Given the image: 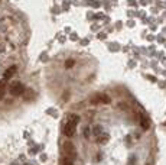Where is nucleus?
<instances>
[{
  "label": "nucleus",
  "mask_w": 166,
  "mask_h": 165,
  "mask_svg": "<svg viewBox=\"0 0 166 165\" xmlns=\"http://www.w3.org/2000/svg\"><path fill=\"white\" fill-rule=\"evenodd\" d=\"M78 122H79V117L77 116V114H71V116L68 117V120L64 123V135L68 136V138L74 136Z\"/></svg>",
  "instance_id": "obj_1"
},
{
  "label": "nucleus",
  "mask_w": 166,
  "mask_h": 165,
  "mask_svg": "<svg viewBox=\"0 0 166 165\" xmlns=\"http://www.w3.org/2000/svg\"><path fill=\"white\" fill-rule=\"evenodd\" d=\"M64 156H68V158H72L75 159V148L71 142H66L64 145Z\"/></svg>",
  "instance_id": "obj_2"
},
{
  "label": "nucleus",
  "mask_w": 166,
  "mask_h": 165,
  "mask_svg": "<svg viewBox=\"0 0 166 165\" xmlns=\"http://www.w3.org/2000/svg\"><path fill=\"white\" fill-rule=\"evenodd\" d=\"M9 91L13 96H20V94L25 93V87H23V84H20V82H13V84L10 86V90Z\"/></svg>",
  "instance_id": "obj_3"
},
{
  "label": "nucleus",
  "mask_w": 166,
  "mask_h": 165,
  "mask_svg": "<svg viewBox=\"0 0 166 165\" xmlns=\"http://www.w3.org/2000/svg\"><path fill=\"white\" fill-rule=\"evenodd\" d=\"M16 71H18V67H16V65H12L10 68H7V70L5 71V74H3V80L7 81L9 78H12V77L16 74Z\"/></svg>",
  "instance_id": "obj_4"
},
{
  "label": "nucleus",
  "mask_w": 166,
  "mask_h": 165,
  "mask_svg": "<svg viewBox=\"0 0 166 165\" xmlns=\"http://www.w3.org/2000/svg\"><path fill=\"white\" fill-rule=\"evenodd\" d=\"M93 103H108V97L107 96H97V97H94Z\"/></svg>",
  "instance_id": "obj_5"
},
{
  "label": "nucleus",
  "mask_w": 166,
  "mask_h": 165,
  "mask_svg": "<svg viewBox=\"0 0 166 165\" xmlns=\"http://www.w3.org/2000/svg\"><path fill=\"white\" fill-rule=\"evenodd\" d=\"M140 123H142V127L143 129H149V127H150V122H149V119H146L143 114L140 116Z\"/></svg>",
  "instance_id": "obj_6"
},
{
  "label": "nucleus",
  "mask_w": 166,
  "mask_h": 165,
  "mask_svg": "<svg viewBox=\"0 0 166 165\" xmlns=\"http://www.w3.org/2000/svg\"><path fill=\"white\" fill-rule=\"evenodd\" d=\"M5 93H6V81L2 80L0 81V100L5 97Z\"/></svg>",
  "instance_id": "obj_7"
},
{
  "label": "nucleus",
  "mask_w": 166,
  "mask_h": 165,
  "mask_svg": "<svg viewBox=\"0 0 166 165\" xmlns=\"http://www.w3.org/2000/svg\"><path fill=\"white\" fill-rule=\"evenodd\" d=\"M61 165H74V159L72 158H68V156H62Z\"/></svg>",
  "instance_id": "obj_8"
},
{
  "label": "nucleus",
  "mask_w": 166,
  "mask_h": 165,
  "mask_svg": "<svg viewBox=\"0 0 166 165\" xmlns=\"http://www.w3.org/2000/svg\"><path fill=\"white\" fill-rule=\"evenodd\" d=\"M97 141H98V143H106V142L108 141V135L104 133V135L101 136V139H97Z\"/></svg>",
  "instance_id": "obj_9"
},
{
  "label": "nucleus",
  "mask_w": 166,
  "mask_h": 165,
  "mask_svg": "<svg viewBox=\"0 0 166 165\" xmlns=\"http://www.w3.org/2000/svg\"><path fill=\"white\" fill-rule=\"evenodd\" d=\"M72 65H74V61H72V59H68V61L65 62V67H66V68H71Z\"/></svg>",
  "instance_id": "obj_10"
}]
</instances>
